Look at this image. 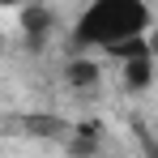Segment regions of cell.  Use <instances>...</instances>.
<instances>
[{"mask_svg": "<svg viewBox=\"0 0 158 158\" xmlns=\"http://www.w3.org/2000/svg\"><path fill=\"white\" fill-rule=\"evenodd\" d=\"M107 56H115V60H124V64H132V60H154V56H150V43H145V34H141V39H124V43H115V47H107Z\"/></svg>", "mask_w": 158, "mask_h": 158, "instance_id": "cell-3", "label": "cell"}, {"mask_svg": "<svg viewBox=\"0 0 158 158\" xmlns=\"http://www.w3.org/2000/svg\"><path fill=\"white\" fill-rule=\"evenodd\" d=\"M145 43H150V56L158 60V30H150V34H145Z\"/></svg>", "mask_w": 158, "mask_h": 158, "instance_id": "cell-6", "label": "cell"}, {"mask_svg": "<svg viewBox=\"0 0 158 158\" xmlns=\"http://www.w3.org/2000/svg\"><path fill=\"white\" fill-rule=\"evenodd\" d=\"M17 4H34V0H0V9H17Z\"/></svg>", "mask_w": 158, "mask_h": 158, "instance_id": "cell-7", "label": "cell"}, {"mask_svg": "<svg viewBox=\"0 0 158 158\" xmlns=\"http://www.w3.org/2000/svg\"><path fill=\"white\" fill-rule=\"evenodd\" d=\"M64 77L73 81V85H81V90H85V85H98L103 64H98V60H73V64L64 69Z\"/></svg>", "mask_w": 158, "mask_h": 158, "instance_id": "cell-2", "label": "cell"}, {"mask_svg": "<svg viewBox=\"0 0 158 158\" xmlns=\"http://www.w3.org/2000/svg\"><path fill=\"white\" fill-rule=\"evenodd\" d=\"M150 4L145 0H90L85 13L77 17V30H73V43L77 47H115L124 39H141L150 34Z\"/></svg>", "mask_w": 158, "mask_h": 158, "instance_id": "cell-1", "label": "cell"}, {"mask_svg": "<svg viewBox=\"0 0 158 158\" xmlns=\"http://www.w3.org/2000/svg\"><path fill=\"white\" fill-rule=\"evenodd\" d=\"M47 26H52V13H47V9H39V4H26V13H22V30H26L34 43L47 34Z\"/></svg>", "mask_w": 158, "mask_h": 158, "instance_id": "cell-4", "label": "cell"}, {"mask_svg": "<svg viewBox=\"0 0 158 158\" xmlns=\"http://www.w3.org/2000/svg\"><path fill=\"white\" fill-rule=\"evenodd\" d=\"M154 81V60H132V64H124V85L128 90H145Z\"/></svg>", "mask_w": 158, "mask_h": 158, "instance_id": "cell-5", "label": "cell"}]
</instances>
